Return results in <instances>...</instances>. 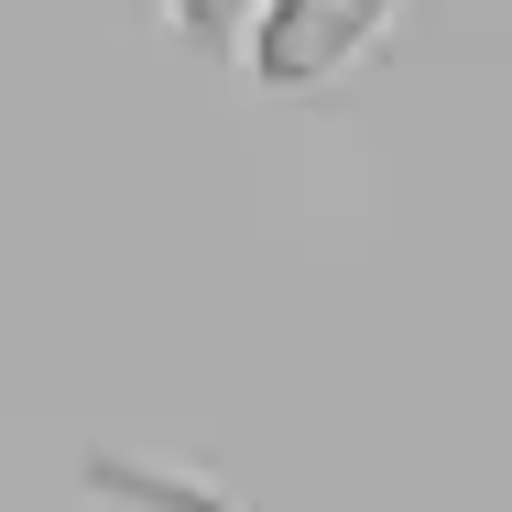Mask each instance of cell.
<instances>
[{
  "instance_id": "cell-1",
  "label": "cell",
  "mask_w": 512,
  "mask_h": 512,
  "mask_svg": "<svg viewBox=\"0 0 512 512\" xmlns=\"http://www.w3.org/2000/svg\"><path fill=\"white\" fill-rule=\"evenodd\" d=\"M393 11H404V0H262V11L240 22V66H251L262 88H327V77H349L360 55H382Z\"/></svg>"
},
{
  "instance_id": "cell-2",
  "label": "cell",
  "mask_w": 512,
  "mask_h": 512,
  "mask_svg": "<svg viewBox=\"0 0 512 512\" xmlns=\"http://www.w3.org/2000/svg\"><path fill=\"white\" fill-rule=\"evenodd\" d=\"M262 0H175V22L197 33V44H240V22H251Z\"/></svg>"
}]
</instances>
